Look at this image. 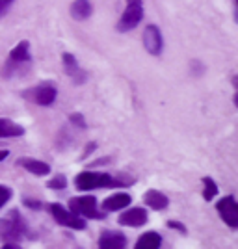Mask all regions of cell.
Here are the masks:
<instances>
[{
  "instance_id": "cell-10",
  "label": "cell",
  "mask_w": 238,
  "mask_h": 249,
  "mask_svg": "<svg viewBox=\"0 0 238 249\" xmlns=\"http://www.w3.org/2000/svg\"><path fill=\"white\" fill-rule=\"evenodd\" d=\"M119 223L127 227H142L147 223V212L144 208H130L119 216Z\"/></svg>"
},
{
  "instance_id": "cell-23",
  "label": "cell",
  "mask_w": 238,
  "mask_h": 249,
  "mask_svg": "<svg viewBox=\"0 0 238 249\" xmlns=\"http://www.w3.org/2000/svg\"><path fill=\"white\" fill-rule=\"evenodd\" d=\"M13 2H15V0H0V17L10 10V6L13 4Z\"/></svg>"
},
{
  "instance_id": "cell-13",
  "label": "cell",
  "mask_w": 238,
  "mask_h": 249,
  "mask_svg": "<svg viewBox=\"0 0 238 249\" xmlns=\"http://www.w3.org/2000/svg\"><path fill=\"white\" fill-rule=\"evenodd\" d=\"M130 196L128 194H114L110 197L103 201V212H114V210H121V208L130 205Z\"/></svg>"
},
{
  "instance_id": "cell-7",
  "label": "cell",
  "mask_w": 238,
  "mask_h": 249,
  "mask_svg": "<svg viewBox=\"0 0 238 249\" xmlns=\"http://www.w3.org/2000/svg\"><path fill=\"white\" fill-rule=\"evenodd\" d=\"M216 210L220 212V218L223 219L231 229L238 227V205L233 196L220 199L216 203Z\"/></svg>"
},
{
  "instance_id": "cell-4",
  "label": "cell",
  "mask_w": 238,
  "mask_h": 249,
  "mask_svg": "<svg viewBox=\"0 0 238 249\" xmlns=\"http://www.w3.org/2000/svg\"><path fill=\"white\" fill-rule=\"evenodd\" d=\"M69 210L73 214L80 216V218L90 219H103L106 214H99L97 212V199L92 196H84V197H73L69 201Z\"/></svg>"
},
{
  "instance_id": "cell-25",
  "label": "cell",
  "mask_w": 238,
  "mask_h": 249,
  "mask_svg": "<svg viewBox=\"0 0 238 249\" xmlns=\"http://www.w3.org/2000/svg\"><path fill=\"white\" fill-rule=\"evenodd\" d=\"M24 205L30 208H41V203H37V201H34V199H24Z\"/></svg>"
},
{
  "instance_id": "cell-2",
  "label": "cell",
  "mask_w": 238,
  "mask_h": 249,
  "mask_svg": "<svg viewBox=\"0 0 238 249\" xmlns=\"http://www.w3.org/2000/svg\"><path fill=\"white\" fill-rule=\"evenodd\" d=\"M22 232H24V223L17 210H11L8 218L0 221V234L8 244H19Z\"/></svg>"
},
{
  "instance_id": "cell-1",
  "label": "cell",
  "mask_w": 238,
  "mask_h": 249,
  "mask_svg": "<svg viewBox=\"0 0 238 249\" xmlns=\"http://www.w3.org/2000/svg\"><path fill=\"white\" fill-rule=\"evenodd\" d=\"M74 186L80 192H90L97 188H114V186H125L117 178L110 177L108 173H99V171H82L74 178Z\"/></svg>"
},
{
  "instance_id": "cell-17",
  "label": "cell",
  "mask_w": 238,
  "mask_h": 249,
  "mask_svg": "<svg viewBox=\"0 0 238 249\" xmlns=\"http://www.w3.org/2000/svg\"><path fill=\"white\" fill-rule=\"evenodd\" d=\"M22 134H24V128L21 124L13 123L6 117H0V138H19Z\"/></svg>"
},
{
  "instance_id": "cell-20",
  "label": "cell",
  "mask_w": 238,
  "mask_h": 249,
  "mask_svg": "<svg viewBox=\"0 0 238 249\" xmlns=\"http://www.w3.org/2000/svg\"><path fill=\"white\" fill-rule=\"evenodd\" d=\"M47 186L52 188V190H63V188L67 186V178H65V175H56L54 178L49 180Z\"/></svg>"
},
{
  "instance_id": "cell-16",
  "label": "cell",
  "mask_w": 238,
  "mask_h": 249,
  "mask_svg": "<svg viewBox=\"0 0 238 249\" xmlns=\"http://www.w3.org/2000/svg\"><path fill=\"white\" fill-rule=\"evenodd\" d=\"M144 201H145V205H149L153 210H164V208L169 205L167 197L162 192H158V190H149V192H145Z\"/></svg>"
},
{
  "instance_id": "cell-18",
  "label": "cell",
  "mask_w": 238,
  "mask_h": 249,
  "mask_svg": "<svg viewBox=\"0 0 238 249\" xmlns=\"http://www.w3.org/2000/svg\"><path fill=\"white\" fill-rule=\"evenodd\" d=\"M160 246H162V236L158 232H145L136 242L138 249H158Z\"/></svg>"
},
{
  "instance_id": "cell-12",
  "label": "cell",
  "mask_w": 238,
  "mask_h": 249,
  "mask_svg": "<svg viewBox=\"0 0 238 249\" xmlns=\"http://www.w3.org/2000/svg\"><path fill=\"white\" fill-rule=\"evenodd\" d=\"M63 67H65V73L73 78V82L82 84L84 80H86V73L78 67L76 58H74L73 54H69V52H65V54H63Z\"/></svg>"
},
{
  "instance_id": "cell-8",
  "label": "cell",
  "mask_w": 238,
  "mask_h": 249,
  "mask_svg": "<svg viewBox=\"0 0 238 249\" xmlns=\"http://www.w3.org/2000/svg\"><path fill=\"white\" fill-rule=\"evenodd\" d=\"M144 45L149 54L153 56H158L162 49H164V39H162V34H160V28L156 24H149L144 32Z\"/></svg>"
},
{
  "instance_id": "cell-6",
  "label": "cell",
  "mask_w": 238,
  "mask_h": 249,
  "mask_svg": "<svg viewBox=\"0 0 238 249\" xmlns=\"http://www.w3.org/2000/svg\"><path fill=\"white\" fill-rule=\"evenodd\" d=\"M56 95H58V91L52 84H39L28 91H24L26 99H30L32 103L39 104V106H51L56 101Z\"/></svg>"
},
{
  "instance_id": "cell-21",
  "label": "cell",
  "mask_w": 238,
  "mask_h": 249,
  "mask_svg": "<svg viewBox=\"0 0 238 249\" xmlns=\"http://www.w3.org/2000/svg\"><path fill=\"white\" fill-rule=\"evenodd\" d=\"M11 199V190L6 186H0V208L4 207L8 201Z\"/></svg>"
},
{
  "instance_id": "cell-26",
  "label": "cell",
  "mask_w": 238,
  "mask_h": 249,
  "mask_svg": "<svg viewBox=\"0 0 238 249\" xmlns=\"http://www.w3.org/2000/svg\"><path fill=\"white\" fill-rule=\"evenodd\" d=\"M8 156V151H0V160H4Z\"/></svg>"
},
{
  "instance_id": "cell-11",
  "label": "cell",
  "mask_w": 238,
  "mask_h": 249,
  "mask_svg": "<svg viewBox=\"0 0 238 249\" xmlns=\"http://www.w3.org/2000/svg\"><path fill=\"white\" fill-rule=\"evenodd\" d=\"M30 58V43L28 41H21L19 45H15L10 52V62H8V67H17L21 63H28Z\"/></svg>"
},
{
  "instance_id": "cell-5",
  "label": "cell",
  "mask_w": 238,
  "mask_h": 249,
  "mask_svg": "<svg viewBox=\"0 0 238 249\" xmlns=\"http://www.w3.org/2000/svg\"><path fill=\"white\" fill-rule=\"evenodd\" d=\"M51 214H52V218L56 219L60 225L76 229V231H84V229H86V219L80 218V216H76V214H73L71 210H65V208H63L62 205H58V203L51 205Z\"/></svg>"
},
{
  "instance_id": "cell-14",
  "label": "cell",
  "mask_w": 238,
  "mask_h": 249,
  "mask_svg": "<svg viewBox=\"0 0 238 249\" xmlns=\"http://www.w3.org/2000/svg\"><path fill=\"white\" fill-rule=\"evenodd\" d=\"M19 166H22L26 171H30V173L37 177H45L51 173V166L49 164H45L41 160H34V158H21Z\"/></svg>"
},
{
  "instance_id": "cell-19",
  "label": "cell",
  "mask_w": 238,
  "mask_h": 249,
  "mask_svg": "<svg viewBox=\"0 0 238 249\" xmlns=\"http://www.w3.org/2000/svg\"><path fill=\"white\" fill-rule=\"evenodd\" d=\"M203 184H205V190H203V199H214L218 196V184L210 178V177H205L203 178Z\"/></svg>"
},
{
  "instance_id": "cell-22",
  "label": "cell",
  "mask_w": 238,
  "mask_h": 249,
  "mask_svg": "<svg viewBox=\"0 0 238 249\" xmlns=\"http://www.w3.org/2000/svg\"><path fill=\"white\" fill-rule=\"evenodd\" d=\"M71 121L76 124V126H80V128H86V121H84V117L80 114H73L71 115Z\"/></svg>"
},
{
  "instance_id": "cell-15",
  "label": "cell",
  "mask_w": 238,
  "mask_h": 249,
  "mask_svg": "<svg viewBox=\"0 0 238 249\" xmlns=\"http://www.w3.org/2000/svg\"><path fill=\"white\" fill-rule=\"evenodd\" d=\"M93 6L90 0H74L71 4V15L76 21H86L88 17H92Z\"/></svg>"
},
{
  "instance_id": "cell-9",
  "label": "cell",
  "mask_w": 238,
  "mask_h": 249,
  "mask_svg": "<svg viewBox=\"0 0 238 249\" xmlns=\"http://www.w3.org/2000/svg\"><path fill=\"white\" fill-rule=\"evenodd\" d=\"M127 246V236L119 231H104L99 236L101 249H123Z\"/></svg>"
},
{
  "instance_id": "cell-24",
  "label": "cell",
  "mask_w": 238,
  "mask_h": 249,
  "mask_svg": "<svg viewBox=\"0 0 238 249\" xmlns=\"http://www.w3.org/2000/svg\"><path fill=\"white\" fill-rule=\"evenodd\" d=\"M167 227L175 229V231H181V232H186L184 225H183V223H177V221H169V223H167Z\"/></svg>"
},
{
  "instance_id": "cell-3",
  "label": "cell",
  "mask_w": 238,
  "mask_h": 249,
  "mask_svg": "<svg viewBox=\"0 0 238 249\" xmlns=\"http://www.w3.org/2000/svg\"><path fill=\"white\" fill-rule=\"evenodd\" d=\"M142 19H144V2L142 0H127V8H125L123 15L117 22V30H134L136 26L142 22Z\"/></svg>"
}]
</instances>
